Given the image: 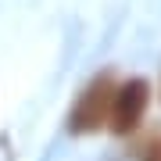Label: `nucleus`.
I'll list each match as a JSON object with an SVG mask.
<instances>
[{
  "mask_svg": "<svg viewBox=\"0 0 161 161\" xmlns=\"http://www.w3.org/2000/svg\"><path fill=\"white\" fill-rule=\"evenodd\" d=\"M115 93H118V82H115L111 72L93 75L82 86V93L75 97L72 111H68V132L72 136H90V132H100L104 125H111Z\"/></svg>",
  "mask_w": 161,
  "mask_h": 161,
  "instance_id": "nucleus-1",
  "label": "nucleus"
},
{
  "mask_svg": "<svg viewBox=\"0 0 161 161\" xmlns=\"http://www.w3.org/2000/svg\"><path fill=\"white\" fill-rule=\"evenodd\" d=\"M150 108V82L143 75H129L125 82H118L115 93V111H111V132L115 136H129L143 125V115Z\"/></svg>",
  "mask_w": 161,
  "mask_h": 161,
  "instance_id": "nucleus-2",
  "label": "nucleus"
},
{
  "mask_svg": "<svg viewBox=\"0 0 161 161\" xmlns=\"http://www.w3.org/2000/svg\"><path fill=\"white\" fill-rule=\"evenodd\" d=\"M143 161H161V136H154V140L143 147Z\"/></svg>",
  "mask_w": 161,
  "mask_h": 161,
  "instance_id": "nucleus-3",
  "label": "nucleus"
}]
</instances>
